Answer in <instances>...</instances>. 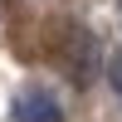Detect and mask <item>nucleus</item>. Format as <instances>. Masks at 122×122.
Segmentation results:
<instances>
[{"label":"nucleus","mask_w":122,"mask_h":122,"mask_svg":"<svg viewBox=\"0 0 122 122\" xmlns=\"http://www.w3.org/2000/svg\"><path fill=\"white\" fill-rule=\"evenodd\" d=\"M15 117L20 122H64V107H59V98L49 88H25L15 103Z\"/></svg>","instance_id":"f257e3e1"},{"label":"nucleus","mask_w":122,"mask_h":122,"mask_svg":"<svg viewBox=\"0 0 122 122\" xmlns=\"http://www.w3.org/2000/svg\"><path fill=\"white\" fill-rule=\"evenodd\" d=\"M107 83H112V88H117V98H122V49L107 59Z\"/></svg>","instance_id":"f03ea898"},{"label":"nucleus","mask_w":122,"mask_h":122,"mask_svg":"<svg viewBox=\"0 0 122 122\" xmlns=\"http://www.w3.org/2000/svg\"><path fill=\"white\" fill-rule=\"evenodd\" d=\"M117 15H122V0H117Z\"/></svg>","instance_id":"7ed1b4c3"}]
</instances>
